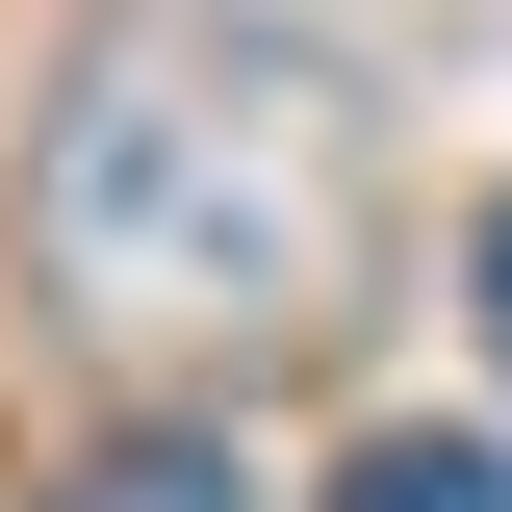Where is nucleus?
<instances>
[{
  "mask_svg": "<svg viewBox=\"0 0 512 512\" xmlns=\"http://www.w3.org/2000/svg\"><path fill=\"white\" fill-rule=\"evenodd\" d=\"M384 256V103L282 0H103L26 128V282L128 384H256Z\"/></svg>",
  "mask_w": 512,
  "mask_h": 512,
  "instance_id": "f257e3e1",
  "label": "nucleus"
},
{
  "mask_svg": "<svg viewBox=\"0 0 512 512\" xmlns=\"http://www.w3.org/2000/svg\"><path fill=\"white\" fill-rule=\"evenodd\" d=\"M52 512H256V487H231V436H180V410H154V436H103Z\"/></svg>",
  "mask_w": 512,
  "mask_h": 512,
  "instance_id": "f03ea898",
  "label": "nucleus"
},
{
  "mask_svg": "<svg viewBox=\"0 0 512 512\" xmlns=\"http://www.w3.org/2000/svg\"><path fill=\"white\" fill-rule=\"evenodd\" d=\"M333 512H512V461H487V436H359Z\"/></svg>",
  "mask_w": 512,
  "mask_h": 512,
  "instance_id": "7ed1b4c3",
  "label": "nucleus"
},
{
  "mask_svg": "<svg viewBox=\"0 0 512 512\" xmlns=\"http://www.w3.org/2000/svg\"><path fill=\"white\" fill-rule=\"evenodd\" d=\"M461 308H487V359H512V205H487V256H461Z\"/></svg>",
  "mask_w": 512,
  "mask_h": 512,
  "instance_id": "20e7f679",
  "label": "nucleus"
}]
</instances>
